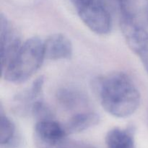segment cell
<instances>
[{"label":"cell","mask_w":148,"mask_h":148,"mask_svg":"<svg viewBox=\"0 0 148 148\" xmlns=\"http://www.w3.org/2000/svg\"><path fill=\"white\" fill-rule=\"evenodd\" d=\"M96 88L101 106L113 116L127 118L140 106V91L131 77L123 72L101 77L97 80Z\"/></svg>","instance_id":"1"},{"label":"cell","mask_w":148,"mask_h":148,"mask_svg":"<svg viewBox=\"0 0 148 148\" xmlns=\"http://www.w3.org/2000/svg\"><path fill=\"white\" fill-rule=\"evenodd\" d=\"M44 59L43 40L38 37L28 38L1 70L2 77L11 83H23L40 69Z\"/></svg>","instance_id":"2"},{"label":"cell","mask_w":148,"mask_h":148,"mask_svg":"<svg viewBox=\"0 0 148 148\" xmlns=\"http://www.w3.org/2000/svg\"><path fill=\"white\" fill-rule=\"evenodd\" d=\"M82 23L95 34L106 35L112 19L104 0H69Z\"/></svg>","instance_id":"3"},{"label":"cell","mask_w":148,"mask_h":148,"mask_svg":"<svg viewBox=\"0 0 148 148\" xmlns=\"http://www.w3.org/2000/svg\"><path fill=\"white\" fill-rule=\"evenodd\" d=\"M66 136L64 126L52 118L38 120L35 125V143L38 148L56 147L64 141Z\"/></svg>","instance_id":"4"},{"label":"cell","mask_w":148,"mask_h":148,"mask_svg":"<svg viewBox=\"0 0 148 148\" xmlns=\"http://www.w3.org/2000/svg\"><path fill=\"white\" fill-rule=\"evenodd\" d=\"M22 45L17 30L6 16L0 17V47L1 70L10 63Z\"/></svg>","instance_id":"5"},{"label":"cell","mask_w":148,"mask_h":148,"mask_svg":"<svg viewBox=\"0 0 148 148\" xmlns=\"http://www.w3.org/2000/svg\"><path fill=\"white\" fill-rule=\"evenodd\" d=\"M124 37L132 51L140 58L148 74V32L140 24L129 26Z\"/></svg>","instance_id":"6"},{"label":"cell","mask_w":148,"mask_h":148,"mask_svg":"<svg viewBox=\"0 0 148 148\" xmlns=\"http://www.w3.org/2000/svg\"><path fill=\"white\" fill-rule=\"evenodd\" d=\"M45 58L51 61L66 60L73 54V46L71 40L65 35L54 33L49 36L45 40Z\"/></svg>","instance_id":"7"},{"label":"cell","mask_w":148,"mask_h":148,"mask_svg":"<svg viewBox=\"0 0 148 148\" xmlns=\"http://www.w3.org/2000/svg\"><path fill=\"white\" fill-rule=\"evenodd\" d=\"M44 78L39 77L32 84L30 88L23 92L19 94L16 97L15 103L17 105V108L24 113H30L33 106L38 101L42 100Z\"/></svg>","instance_id":"8"},{"label":"cell","mask_w":148,"mask_h":148,"mask_svg":"<svg viewBox=\"0 0 148 148\" xmlns=\"http://www.w3.org/2000/svg\"><path fill=\"white\" fill-rule=\"evenodd\" d=\"M100 116L92 111H83L75 114L64 125L67 135L82 132L99 123Z\"/></svg>","instance_id":"9"},{"label":"cell","mask_w":148,"mask_h":148,"mask_svg":"<svg viewBox=\"0 0 148 148\" xmlns=\"http://www.w3.org/2000/svg\"><path fill=\"white\" fill-rule=\"evenodd\" d=\"M108 148H135V142L132 132L130 130L114 128L106 136Z\"/></svg>","instance_id":"10"},{"label":"cell","mask_w":148,"mask_h":148,"mask_svg":"<svg viewBox=\"0 0 148 148\" xmlns=\"http://www.w3.org/2000/svg\"><path fill=\"white\" fill-rule=\"evenodd\" d=\"M56 98L59 105L66 110H75L86 103L85 96L76 89L72 88H63L59 90Z\"/></svg>","instance_id":"11"},{"label":"cell","mask_w":148,"mask_h":148,"mask_svg":"<svg viewBox=\"0 0 148 148\" xmlns=\"http://www.w3.org/2000/svg\"><path fill=\"white\" fill-rule=\"evenodd\" d=\"M0 114V144L2 147H11L16 141V127L14 122L3 113L2 108Z\"/></svg>","instance_id":"12"},{"label":"cell","mask_w":148,"mask_h":148,"mask_svg":"<svg viewBox=\"0 0 148 148\" xmlns=\"http://www.w3.org/2000/svg\"><path fill=\"white\" fill-rule=\"evenodd\" d=\"M77 147L78 148H94L93 147H92V146H90V145H77Z\"/></svg>","instance_id":"13"},{"label":"cell","mask_w":148,"mask_h":148,"mask_svg":"<svg viewBox=\"0 0 148 148\" xmlns=\"http://www.w3.org/2000/svg\"><path fill=\"white\" fill-rule=\"evenodd\" d=\"M62 148H78L77 147V145H75V147H62Z\"/></svg>","instance_id":"14"},{"label":"cell","mask_w":148,"mask_h":148,"mask_svg":"<svg viewBox=\"0 0 148 148\" xmlns=\"http://www.w3.org/2000/svg\"><path fill=\"white\" fill-rule=\"evenodd\" d=\"M147 21H148V12H147Z\"/></svg>","instance_id":"15"}]
</instances>
